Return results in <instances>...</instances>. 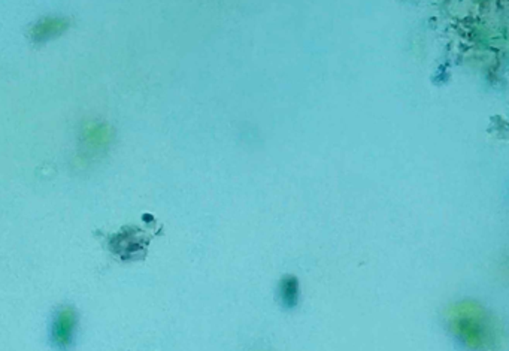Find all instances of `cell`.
I'll list each match as a JSON object with an SVG mask.
<instances>
[{"mask_svg": "<svg viewBox=\"0 0 509 351\" xmlns=\"http://www.w3.org/2000/svg\"><path fill=\"white\" fill-rule=\"evenodd\" d=\"M68 26L69 23L65 18H45L32 29V37L36 42H45L61 35L68 29Z\"/></svg>", "mask_w": 509, "mask_h": 351, "instance_id": "3", "label": "cell"}, {"mask_svg": "<svg viewBox=\"0 0 509 351\" xmlns=\"http://www.w3.org/2000/svg\"><path fill=\"white\" fill-rule=\"evenodd\" d=\"M450 332L470 351H496L502 343V326L491 312L474 300L453 304L447 311Z\"/></svg>", "mask_w": 509, "mask_h": 351, "instance_id": "1", "label": "cell"}, {"mask_svg": "<svg viewBox=\"0 0 509 351\" xmlns=\"http://www.w3.org/2000/svg\"><path fill=\"white\" fill-rule=\"evenodd\" d=\"M76 314L70 307L60 308L51 324V343L59 350H68L75 340Z\"/></svg>", "mask_w": 509, "mask_h": 351, "instance_id": "2", "label": "cell"}, {"mask_svg": "<svg viewBox=\"0 0 509 351\" xmlns=\"http://www.w3.org/2000/svg\"><path fill=\"white\" fill-rule=\"evenodd\" d=\"M82 142L88 152H100L111 142V130L102 124H92L84 130Z\"/></svg>", "mask_w": 509, "mask_h": 351, "instance_id": "4", "label": "cell"}, {"mask_svg": "<svg viewBox=\"0 0 509 351\" xmlns=\"http://www.w3.org/2000/svg\"><path fill=\"white\" fill-rule=\"evenodd\" d=\"M279 297L284 307L291 308L298 304L299 299V284L295 277H286L279 285Z\"/></svg>", "mask_w": 509, "mask_h": 351, "instance_id": "5", "label": "cell"}]
</instances>
